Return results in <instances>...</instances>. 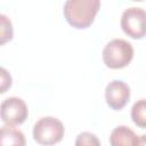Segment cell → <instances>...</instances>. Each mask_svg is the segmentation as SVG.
<instances>
[{
	"mask_svg": "<svg viewBox=\"0 0 146 146\" xmlns=\"http://www.w3.org/2000/svg\"><path fill=\"white\" fill-rule=\"evenodd\" d=\"M139 137L127 125L114 128L110 136L111 146H137Z\"/></svg>",
	"mask_w": 146,
	"mask_h": 146,
	"instance_id": "obj_7",
	"label": "cell"
},
{
	"mask_svg": "<svg viewBox=\"0 0 146 146\" xmlns=\"http://www.w3.org/2000/svg\"><path fill=\"white\" fill-rule=\"evenodd\" d=\"M122 31L132 39L146 36V10L140 7H129L121 16Z\"/></svg>",
	"mask_w": 146,
	"mask_h": 146,
	"instance_id": "obj_4",
	"label": "cell"
},
{
	"mask_svg": "<svg viewBox=\"0 0 146 146\" xmlns=\"http://www.w3.org/2000/svg\"><path fill=\"white\" fill-rule=\"evenodd\" d=\"M64 133V124L54 116H43L33 125V138L38 144L43 146H51L59 143Z\"/></svg>",
	"mask_w": 146,
	"mask_h": 146,
	"instance_id": "obj_3",
	"label": "cell"
},
{
	"mask_svg": "<svg viewBox=\"0 0 146 146\" xmlns=\"http://www.w3.org/2000/svg\"><path fill=\"white\" fill-rule=\"evenodd\" d=\"M0 74H1V94L6 92L7 89H9L11 87V76L10 74L6 71L5 67H1L0 68Z\"/></svg>",
	"mask_w": 146,
	"mask_h": 146,
	"instance_id": "obj_12",
	"label": "cell"
},
{
	"mask_svg": "<svg viewBox=\"0 0 146 146\" xmlns=\"http://www.w3.org/2000/svg\"><path fill=\"white\" fill-rule=\"evenodd\" d=\"M131 119L137 127L146 128V99H139L132 105Z\"/></svg>",
	"mask_w": 146,
	"mask_h": 146,
	"instance_id": "obj_9",
	"label": "cell"
},
{
	"mask_svg": "<svg viewBox=\"0 0 146 146\" xmlns=\"http://www.w3.org/2000/svg\"><path fill=\"white\" fill-rule=\"evenodd\" d=\"M24 133L11 125H2L0 129V146H25Z\"/></svg>",
	"mask_w": 146,
	"mask_h": 146,
	"instance_id": "obj_8",
	"label": "cell"
},
{
	"mask_svg": "<svg viewBox=\"0 0 146 146\" xmlns=\"http://www.w3.org/2000/svg\"><path fill=\"white\" fill-rule=\"evenodd\" d=\"M75 146H102L98 137L89 131L80 132L75 138Z\"/></svg>",
	"mask_w": 146,
	"mask_h": 146,
	"instance_id": "obj_11",
	"label": "cell"
},
{
	"mask_svg": "<svg viewBox=\"0 0 146 146\" xmlns=\"http://www.w3.org/2000/svg\"><path fill=\"white\" fill-rule=\"evenodd\" d=\"M137 146H146V135H141V136H139Z\"/></svg>",
	"mask_w": 146,
	"mask_h": 146,
	"instance_id": "obj_13",
	"label": "cell"
},
{
	"mask_svg": "<svg viewBox=\"0 0 146 146\" xmlns=\"http://www.w3.org/2000/svg\"><path fill=\"white\" fill-rule=\"evenodd\" d=\"M105 99L107 105L114 110H122L130 99V88L121 80L111 81L105 88Z\"/></svg>",
	"mask_w": 146,
	"mask_h": 146,
	"instance_id": "obj_6",
	"label": "cell"
},
{
	"mask_svg": "<svg viewBox=\"0 0 146 146\" xmlns=\"http://www.w3.org/2000/svg\"><path fill=\"white\" fill-rule=\"evenodd\" d=\"M102 57L107 67L113 70L123 68L133 58V47L124 39H113L104 47Z\"/></svg>",
	"mask_w": 146,
	"mask_h": 146,
	"instance_id": "obj_2",
	"label": "cell"
},
{
	"mask_svg": "<svg viewBox=\"0 0 146 146\" xmlns=\"http://www.w3.org/2000/svg\"><path fill=\"white\" fill-rule=\"evenodd\" d=\"M99 7V0H67L64 3L63 11L71 26L82 30L92 24Z\"/></svg>",
	"mask_w": 146,
	"mask_h": 146,
	"instance_id": "obj_1",
	"label": "cell"
},
{
	"mask_svg": "<svg viewBox=\"0 0 146 146\" xmlns=\"http://www.w3.org/2000/svg\"><path fill=\"white\" fill-rule=\"evenodd\" d=\"M11 39H13L11 22L5 14H0V44H5L7 41H10Z\"/></svg>",
	"mask_w": 146,
	"mask_h": 146,
	"instance_id": "obj_10",
	"label": "cell"
},
{
	"mask_svg": "<svg viewBox=\"0 0 146 146\" xmlns=\"http://www.w3.org/2000/svg\"><path fill=\"white\" fill-rule=\"evenodd\" d=\"M27 115V105L19 97H8L1 103V120L6 125H19Z\"/></svg>",
	"mask_w": 146,
	"mask_h": 146,
	"instance_id": "obj_5",
	"label": "cell"
}]
</instances>
